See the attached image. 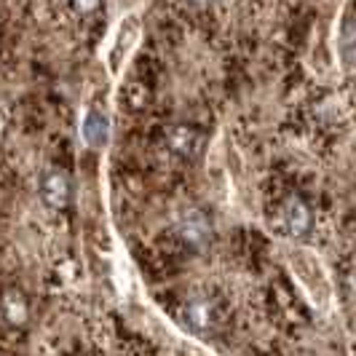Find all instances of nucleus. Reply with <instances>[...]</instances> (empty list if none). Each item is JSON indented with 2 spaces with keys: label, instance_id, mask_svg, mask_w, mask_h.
I'll use <instances>...</instances> for the list:
<instances>
[{
  "label": "nucleus",
  "instance_id": "obj_1",
  "mask_svg": "<svg viewBox=\"0 0 356 356\" xmlns=\"http://www.w3.org/2000/svg\"><path fill=\"white\" fill-rule=\"evenodd\" d=\"M279 222H282L284 233H289L292 238H303L311 231L314 214H311V209H308V204H305L303 198L289 196L282 204V209H279Z\"/></svg>",
  "mask_w": 356,
  "mask_h": 356
},
{
  "label": "nucleus",
  "instance_id": "obj_2",
  "mask_svg": "<svg viewBox=\"0 0 356 356\" xmlns=\"http://www.w3.org/2000/svg\"><path fill=\"white\" fill-rule=\"evenodd\" d=\"M166 145L179 159H193L204 147V131L191 124H177L166 131Z\"/></svg>",
  "mask_w": 356,
  "mask_h": 356
},
{
  "label": "nucleus",
  "instance_id": "obj_3",
  "mask_svg": "<svg viewBox=\"0 0 356 356\" xmlns=\"http://www.w3.org/2000/svg\"><path fill=\"white\" fill-rule=\"evenodd\" d=\"M40 193H43V201L54 207V209H65L70 204L72 196V188H70V179L65 172H49L43 182H40Z\"/></svg>",
  "mask_w": 356,
  "mask_h": 356
},
{
  "label": "nucleus",
  "instance_id": "obj_4",
  "mask_svg": "<svg viewBox=\"0 0 356 356\" xmlns=\"http://www.w3.org/2000/svg\"><path fill=\"white\" fill-rule=\"evenodd\" d=\"M81 140L89 147H105L110 140V118L102 110H89L81 121Z\"/></svg>",
  "mask_w": 356,
  "mask_h": 356
},
{
  "label": "nucleus",
  "instance_id": "obj_5",
  "mask_svg": "<svg viewBox=\"0 0 356 356\" xmlns=\"http://www.w3.org/2000/svg\"><path fill=\"white\" fill-rule=\"evenodd\" d=\"M177 231H179V236H182V241H185V244L198 247V250H201V247L209 241V236H212V231H209V220H207L201 212H185L182 214Z\"/></svg>",
  "mask_w": 356,
  "mask_h": 356
},
{
  "label": "nucleus",
  "instance_id": "obj_6",
  "mask_svg": "<svg viewBox=\"0 0 356 356\" xmlns=\"http://www.w3.org/2000/svg\"><path fill=\"white\" fill-rule=\"evenodd\" d=\"M182 321H185L188 330H193V332H198V335L207 332L209 324H212V305L207 303V300H193L191 305H185Z\"/></svg>",
  "mask_w": 356,
  "mask_h": 356
},
{
  "label": "nucleus",
  "instance_id": "obj_7",
  "mask_svg": "<svg viewBox=\"0 0 356 356\" xmlns=\"http://www.w3.org/2000/svg\"><path fill=\"white\" fill-rule=\"evenodd\" d=\"M343 56H346V65L356 70V22H348L343 30Z\"/></svg>",
  "mask_w": 356,
  "mask_h": 356
},
{
  "label": "nucleus",
  "instance_id": "obj_8",
  "mask_svg": "<svg viewBox=\"0 0 356 356\" xmlns=\"http://www.w3.org/2000/svg\"><path fill=\"white\" fill-rule=\"evenodd\" d=\"M175 356H214L204 346H198L193 338H175Z\"/></svg>",
  "mask_w": 356,
  "mask_h": 356
},
{
  "label": "nucleus",
  "instance_id": "obj_9",
  "mask_svg": "<svg viewBox=\"0 0 356 356\" xmlns=\"http://www.w3.org/2000/svg\"><path fill=\"white\" fill-rule=\"evenodd\" d=\"M70 3L75 6V11H81V14H91L99 6V0H70Z\"/></svg>",
  "mask_w": 356,
  "mask_h": 356
}]
</instances>
